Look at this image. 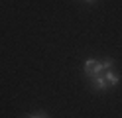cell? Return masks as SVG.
Segmentation results:
<instances>
[{"mask_svg":"<svg viewBox=\"0 0 122 118\" xmlns=\"http://www.w3.org/2000/svg\"><path fill=\"white\" fill-rule=\"evenodd\" d=\"M83 71H85L87 77H97V75H102L104 73L101 61H97V59H87L85 65H83Z\"/></svg>","mask_w":122,"mask_h":118,"instance_id":"cell-1","label":"cell"},{"mask_svg":"<svg viewBox=\"0 0 122 118\" xmlns=\"http://www.w3.org/2000/svg\"><path fill=\"white\" fill-rule=\"evenodd\" d=\"M102 75H104V79H106V85H112V87H114V85H118V81H120L118 73H114V71H110V69L104 71Z\"/></svg>","mask_w":122,"mask_h":118,"instance_id":"cell-2","label":"cell"},{"mask_svg":"<svg viewBox=\"0 0 122 118\" xmlns=\"http://www.w3.org/2000/svg\"><path fill=\"white\" fill-rule=\"evenodd\" d=\"M93 85H95V89L97 91H104L106 87V79H104V75H97V77H93Z\"/></svg>","mask_w":122,"mask_h":118,"instance_id":"cell-3","label":"cell"},{"mask_svg":"<svg viewBox=\"0 0 122 118\" xmlns=\"http://www.w3.org/2000/svg\"><path fill=\"white\" fill-rule=\"evenodd\" d=\"M101 65H102V69H104V71H108V69H110V67L114 65V59H110V57H108V59L101 61Z\"/></svg>","mask_w":122,"mask_h":118,"instance_id":"cell-4","label":"cell"},{"mask_svg":"<svg viewBox=\"0 0 122 118\" xmlns=\"http://www.w3.org/2000/svg\"><path fill=\"white\" fill-rule=\"evenodd\" d=\"M28 118H49V116L43 114V112H37V114H32V116H28Z\"/></svg>","mask_w":122,"mask_h":118,"instance_id":"cell-5","label":"cell"},{"mask_svg":"<svg viewBox=\"0 0 122 118\" xmlns=\"http://www.w3.org/2000/svg\"><path fill=\"white\" fill-rule=\"evenodd\" d=\"M85 2H97V0H85Z\"/></svg>","mask_w":122,"mask_h":118,"instance_id":"cell-6","label":"cell"}]
</instances>
